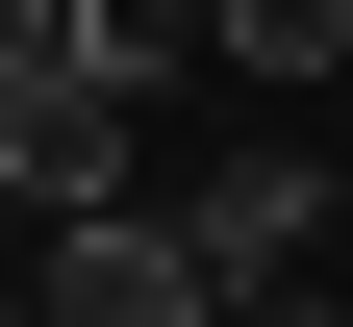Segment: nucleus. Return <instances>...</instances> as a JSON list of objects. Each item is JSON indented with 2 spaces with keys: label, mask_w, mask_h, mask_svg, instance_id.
<instances>
[{
  "label": "nucleus",
  "mask_w": 353,
  "mask_h": 327,
  "mask_svg": "<svg viewBox=\"0 0 353 327\" xmlns=\"http://www.w3.org/2000/svg\"><path fill=\"white\" fill-rule=\"evenodd\" d=\"M176 252L228 277V302H278V277L328 252V151H228V176H176Z\"/></svg>",
  "instance_id": "nucleus-2"
},
{
  "label": "nucleus",
  "mask_w": 353,
  "mask_h": 327,
  "mask_svg": "<svg viewBox=\"0 0 353 327\" xmlns=\"http://www.w3.org/2000/svg\"><path fill=\"white\" fill-rule=\"evenodd\" d=\"M353 51V0H228V76H328Z\"/></svg>",
  "instance_id": "nucleus-4"
},
{
  "label": "nucleus",
  "mask_w": 353,
  "mask_h": 327,
  "mask_svg": "<svg viewBox=\"0 0 353 327\" xmlns=\"http://www.w3.org/2000/svg\"><path fill=\"white\" fill-rule=\"evenodd\" d=\"M76 25H101V76H202L228 51V0H76Z\"/></svg>",
  "instance_id": "nucleus-3"
},
{
  "label": "nucleus",
  "mask_w": 353,
  "mask_h": 327,
  "mask_svg": "<svg viewBox=\"0 0 353 327\" xmlns=\"http://www.w3.org/2000/svg\"><path fill=\"white\" fill-rule=\"evenodd\" d=\"M228 327H328V302H228Z\"/></svg>",
  "instance_id": "nucleus-5"
},
{
  "label": "nucleus",
  "mask_w": 353,
  "mask_h": 327,
  "mask_svg": "<svg viewBox=\"0 0 353 327\" xmlns=\"http://www.w3.org/2000/svg\"><path fill=\"white\" fill-rule=\"evenodd\" d=\"M0 277H26V327H228V277L176 252V202H26Z\"/></svg>",
  "instance_id": "nucleus-1"
}]
</instances>
